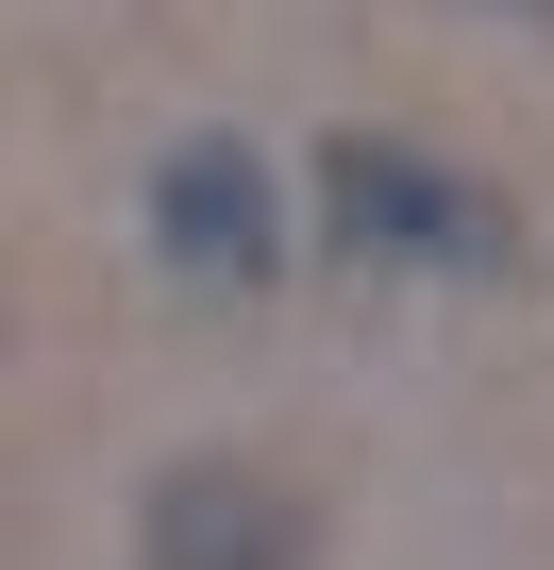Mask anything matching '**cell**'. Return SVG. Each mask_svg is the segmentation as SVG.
Here are the masks:
<instances>
[{
	"mask_svg": "<svg viewBox=\"0 0 554 570\" xmlns=\"http://www.w3.org/2000/svg\"><path fill=\"white\" fill-rule=\"evenodd\" d=\"M320 252L404 268V285H470V268H504V185L420 135H320Z\"/></svg>",
	"mask_w": 554,
	"mask_h": 570,
	"instance_id": "1",
	"label": "cell"
},
{
	"mask_svg": "<svg viewBox=\"0 0 554 570\" xmlns=\"http://www.w3.org/2000/svg\"><path fill=\"white\" fill-rule=\"evenodd\" d=\"M152 268L202 285V303H252V285L286 268V202H269L252 135H168L152 151Z\"/></svg>",
	"mask_w": 554,
	"mask_h": 570,
	"instance_id": "2",
	"label": "cell"
},
{
	"mask_svg": "<svg viewBox=\"0 0 554 570\" xmlns=\"http://www.w3.org/2000/svg\"><path fill=\"white\" fill-rule=\"evenodd\" d=\"M135 570H320V503L252 453H185L135 503Z\"/></svg>",
	"mask_w": 554,
	"mask_h": 570,
	"instance_id": "3",
	"label": "cell"
}]
</instances>
